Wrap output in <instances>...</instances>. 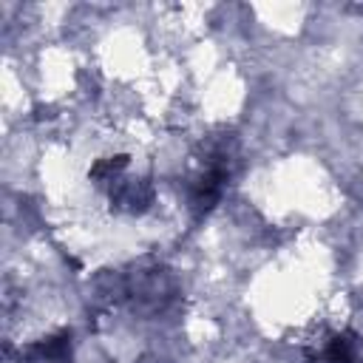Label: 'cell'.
<instances>
[{
	"label": "cell",
	"instance_id": "7a4b0ae2",
	"mask_svg": "<svg viewBox=\"0 0 363 363\" xmlns=\"http://www.w3.org/2000/svg\"><path fill=\"white\" fill-rule=\"evenodd\" d=\"M326 360L329 363H354L357 360V346H354V340L352 337H335L332 343H329V349H326Z\"/></svg>",
	"mask_w": 363,
	"mask_h": 363
},
{
	"label": "cell",
	"instance_id": "6da1fadb",
	"mask_svg": "<svg viewBox=\"0 0 363 363\" xmlns=\"http://www.w3.org/2000/svg\"><path fill=\"white\" fill-rule=\"evenodd\" d=\"M68 360H71V352L65 346V337H60V340H48L45 346H37L28 363H68Z\"/></svg>",
	"mask_w": 363,
	"mask_h": 363
}]
</instances>
